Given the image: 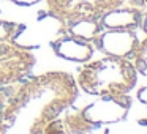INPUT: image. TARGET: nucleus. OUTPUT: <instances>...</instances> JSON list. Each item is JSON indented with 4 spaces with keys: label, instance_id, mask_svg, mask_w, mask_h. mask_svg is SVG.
<instances>
[{
    "label": "nucleus",
    "instance_id": "3",
    "mask_svg": "<svg viewBox=\"0 0 147 134\" xmlns=\"http://www.w3.org/2000/svg\"><path fill=\"white\" fill-rule=\"evenodd\" d=\"M125 0H46L48 13L63 27L81 21H100Z\"/></svg>",
    "mask_w": 147,
    "mask_h": 134
},
{
    "label": "nucleus",
    "instance_id": "10",
    "mask_svg": "<svg viewBox=\"0 0 147 134\" xmlns=\"http://www.w3.org/2000/svg\"><path fill=\"white\" fill-rule=\"evenodd\" d=\"M22 29L21 25L11 22H0V40H8V41H13V38L16 35H19V30Z\"/></svg>",
    "mask_w": 147,
    "mask_h": 134
},
{
    "label": "nucleus",
    "instance_id": "1",
    "mask_svg": "<svg viewBox=\"0 0 147 134\" xmlns=\"http://www.w3.org/2000/svg\"><path fill=\"white\" fill-rule=\"evenodd\" d=\"M138 70L128 58L106 55L84 65L78 74V87L100 98L125 96L134 88Z\"/></svg>",
    "mask_w": 147,
    "mask_h": 134
},
{
    "label": "nucleus",
    "instance_id": "6",
    "mask_svg": "<svg viewBox=\"0 0 147 134\" xmlns=\"http://www.w3.org/2000/svg\"><path fill=\"white\" fill-rule=\"evenodd\" d=\"M142 21V11L133 7L115 8V10L106 13L100 19V24L105 29H122V30H134L141 27Z\"/></svg>",
    "mask_w": 147,
    "mask_h": 134
},
{
    "label": "nucleus",
    "instance_id": "12",
    "mask_svg": "<svg viewBox=\"0 0 147 134\" xmlns=\"http://www.w3.org/2000/svg\"><path fill=\"white\" fill-rule=\"evenodd\" d=\"M138 98H139L142 103H146V104H147V87H146V88H141L139 92H138Z\"/></svg>",
    "mask_w": 147,
    "mask_h": 134
},
{
    "label": "nucleus",
    "instance_id": "2",
    "mask_svg": "<svg viewBox=\"0 0 147 134\" xmlns=\"http://www.w3.org/2000/svg\"><path fill=\"white\" fill-rule=\"evenodd\" d=\"M45 126L41 109L16 84L0 88V134H43Z\"/></svg>",
    "mask_w": 147,
    "mask_h": 134
},
{
    "label": "nucleus",
    "instance_id": "13",
    "mask_svg": "<svg viewBox=\"0 0 147 134\" xmlns=\"http://www.w3.org/2000/svg\"><path fill=\"white\" fill-rule=\"evenodd\" d=\"M13 2H16V3H19V5H32V3L40 2V0H13Z\"/></svg>",
    "mask_w": 147,
    "mask_h": 134
},
{
    "label": "nucleus",
    "instance_id": "9",
    "mask_svg": "<svg viewBox=\"0 0 147 134\" xmlns=\"http://www.w3.org/2000/svg\"><path fill=\"white\" fill-rule=\"evenodd\" d=\"M133 58H134V66H136L138 73L147 76V36L146 40H142L139 43Z\"/></svg>",
    "mask_w": 147,
    "mask_h": 134
},
{
    "label": "nucleus",
    "instance_id": "8",
    "mask_svg": "<svg viewBox=\"0 0 147 134\" xmlns=\"http://www.w3.org/2000/svg\"><path fill=\"white\" fill-rule=\"evenodd\" d=\"M65 29L73 38L92 41V40H95L100 35L103 27L100 24V21H81V22L71 24V25L65 27Z\"/></svg>",
    "mask_w": 147,
    "mask_h": 134
},
{
    "label": "nucleus",
    "instance_id": "7",
    "mask_svg": "<svg viewBox=\"0 0 147 134\" xmlns=\"http://www.w3.org/2000/svg\"><path fill=\"white\" fill-rule=\"evenodd\" d=\"M54 51L62 58L73 62H87L93 54V48L89 44V41L78 40L73 36L57 41L54 44Z\"/></svg>",
    "mask_w": 147,
    "mask_h": 134
},
{
    "label": "nucleus",
    "instance_id": "5",
    "mask_svg": "<svg viewBox=\"0 0 147 134\" xmlns=\"http://www.w3.org/2000/svg\"><path fill=\"white\" fill-rule=\"evenodd\" d=\"M93 41L100 51H103L106 55H114V57L122 58H133L141 43L134 30L122 29H109L108 32L100 33Z\"/></svg>",
    "mask_w": 147,
    "mask_h": 134
},
{
    "label": "nucleus",
    "instance_id": "11",
    "mask_svg": "<svg viewBox=\"0 0 147 134\" xmlns=\"http://www.w3.org/2000/svg\"><path fill=\"white\" fill-rule=\"evenodd\" d=\"M128 7H133V8H138L144 13L147 11V0H127Z\"/></svg>",
    "mask_w": 147,
    "mask_h": 134
},
{
    "label": "nucleus",
    "instance_id": "4",
    "mask_svg": "<svg viewBox=\"0 0 147 134\" xmlns=\"http://www.w3.org/2000/svg\"><path fill=\"white\" fill-rule=\"evenodd\" d=\"M35 62V55L29 49L8 40H0V88L26 79Z\"/></svg>",
    "mask_w": 147,
    "mask_h": 134
}]
</instances>
